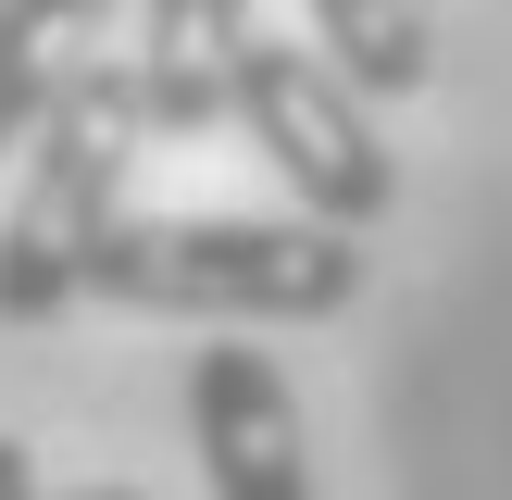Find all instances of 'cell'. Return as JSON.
Masks as SVG:
<instances>
[{
  "instance_id": "obj_5",
  "label": "cell",
  "mask_w": 512,
  "mask_h": 500,
  "mask_svg": "<svg viewBox=\"0 0 512 500\" xmlns=\"http://www.w3.org/2000/svg\"><path fill=\"white\" fill-rule=\"evenodd\" d=\"M238 50H250V0H150L138 50H125L138 88H150V138H213Z\"/></svg>"
},
{
  "instance_id": "obj_7",
  "label": "cell",
  "mask_w": 512,
  "mask_h": 500,
  "mask_svg": "<svg viewBox=\"0 0 512 500\" xmlns=\"http://www.w3.org/2000/svg\"><path fill=\"white\" fill-rule=\"evenodd\" d=\"M313 50H325L363 100H413L425 75H438L425 0H313Z\"/></svg>"
},
{
  "instance_id": "obj_8",
  "label": "cell",
  "mask_w": 512,
  "mask_h": 500,
  "mask_svg": "<svg viewBox=\"0 0 512 500\" xmlns=\"http://www.w3.org/2000/svg\"><path fill=\"white\" fill-rule=\"evenodd\" d=\"M0 500H38V463H25V438H0Z\"/></svg>"
},
{
  "instance_id": "obj_3",
  "label": "cell",
  "mask_w": 512,
  "mask_h": 500,
  "mask_svg": "<svg viewBox=\"0 0 512 500\" xmlns=\"http://www.w3.org/2000/svg\"><path fill=\"white\" fill-rule=\"evenodd\" d=\"M225 125L288 175V200H300L313 225H350V238L388 225L400 163H388V138H375V100L350 88L313 38H263V25H250L238 75H225Z\"/></svg>"
},
{
  "instance_id": "obj_6",
  "label": "cell",
  "mask_w": 512,
  "mask_h": 500,
  "mask_svg": "<svg viewBox=\"0 0 512 500\" xmlns=\"http://www.w3.org/2000/svg\"><path fill=\"white\" fill-rule=\"evenodd\" d=\"M113 0H0V150H25L50 125V100L100 63Z\"/></svg>"
},
{
  "instance_id": "obj_9",
  "label": "cell",
  "mask_w": 512,
  "mask_h": 500,
  "mask_svg": "<svg viewBox=\"0 0 512 500\" xmlns=\"http://www.w3.org/2000/svg\"><path fill=\"white\" fill-rule=\"evenodd\" d=\"M38 500H138V488H38Z\"/></svg>"
},
{
  "instance_id": "obj_1",
  "label": "cell",
  "mask_w": 512,
  "mask_h": 500,
  "mask_svg": "<svg viewBox=\"0 0 512 500\" xmlns=\"http://www.w3.org/2000/svg\"><path fill=\"white\" fill-rule=\"evenodd\" d=\"M88 300L188 325H325L363 300V238L313 213H125L88 263Z\"/></svg>"
},
{
  "instance_id": "obj_2",
  "label": "cell",
  "mask_w": 512,
  "mask_h": 500,
  "mask_svg": "<svg viewBox=\"0 0 512 500\" xmlns=\"http://www.w3.org/2000/svg\"><path fill=\"white\" fill-rule=\"evenodd\" d=\"M138 150H150V88H138V63L100 50L25 138V188H13V225H0V325H50L88 300V263L125 225Z\"/></svg>"
},
{
  "instance_id": "obj_4",
  "label": "cell",
  "mask_w": 512,
  "mask_h": 500,
  "mask_svg": "<svg viewBox=\"0 0 512 500\" xmlns=\"http://www.w3.org/2000/svg\"><path fill=\"white\" fill-rule=\"evenodd\" d=\"M188 438L213 500H313V450H300V400L275 350H200L188 363Z\"/></svg>"
}]
</instances>
